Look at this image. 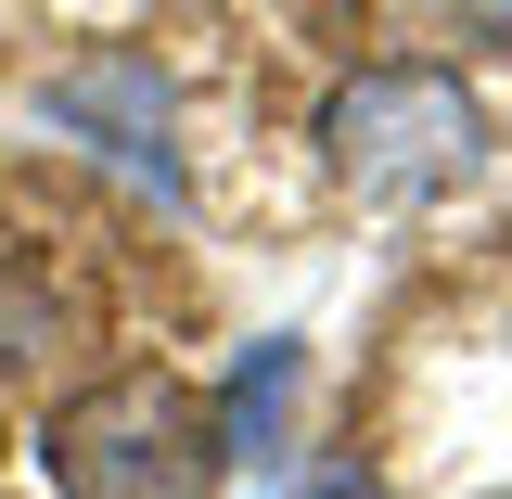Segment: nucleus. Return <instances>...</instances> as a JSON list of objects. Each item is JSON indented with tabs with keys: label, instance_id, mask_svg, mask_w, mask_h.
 Masks as SVG:
<instances>
[{
	"label": "nucleus",
	"instance_id": "nucleus-1",
	"mask_svg": "<svg viewBox=\"0 0 512 499\" xmlns=\"http://www.w3.org/2000/svg\"><path fill=\"white\" fill-rule=\"evenodd\" d=\"M39 461H52V499H205L218 487V423L167 372H103L90 397L52 410Z\"/></svg>",
	"mask_w": 512,
	"mask_h": 499
},
{
	"label": "nucleus",
	"instance_id": "nucleus-2",
	"mask_svg": "<svg viewBox=\"0 0 512 499\" xmlns=\"http://www.w3.org/2000/svg\"><path fill=\"white\" fill-rule=\"evenodd\" d=\"M320 154H333V180L372 192V205H423V192H461L487 167V116L436 64H372V77H346L320 103Z\"/></svg>",
	"mask_w": 512,
	"mask_h": 499
},
{
	"label": "nucleus",
	"instance_id": "nucleus-3",
	"mask_svg": "<svg viewBox=\"0 0 512 499\" xmlns=\"http://www.w3.org/2000/svg\"><path fill=\"white\" fill-rule=\"evenodd\" d=\"M52 116H64V128H103V154H116L128 180L180 192V154H167V90H154V64H77V77L52 90Z\"/></svg>",
	"mask_w": 512,
	"mask_h": 499
},
{
	"label": "nucleus",
	"instance_id": "nucleus-4",
	"mask_svg": "<svg viewBox=\"0 0 512 499\" xmlns=\"http://www.w3.org/2000/svg\"><path fill=\"white\" fill-rule=\"evenodd\" d=\"M295 372H308V359H295L282 333H269L244 372H231V397H218V461H282V423H295Z\"/></svg>",
	"mask_w": 512,
	"mask_h": 499
},
{
	"label": "nucleus",
	"instance_id": "nucleus-5",
	"mask_svg": "<svg viewBox=\"0 0 512 499\" xmlns=\"http://www.w3.org/2000/svg\"><path fill=\"white\" fill-rule=\"evenodd\" d=\"M282 499H384V474H359V461H308Z\"/></svg>",
	"mask_w": 512,
	"mask_h": 499
},
{
	"label": "nucleus",
	"instance_id": "nucleus-6",
	"mask_svg": "<svg viewBox=\"0 0 512 499\" xmlns=\"http://www.w3.org/2000/svg\"><path fill=\"white\" fill-rule=\"evenodd\" d=\"M13 346H26V295H0V359H13Z\"/></svg>",
	"mask_w": 512,
	"mask_h": 499
},
{
	"label": "nucleus",
	"instance_id": "nucleus-7",
	"mask_svg": "<svg viewBox=\"0 0 512 499\" xmlns=\"http://www.w3.org/2000/svg\"><path fill=\"white\" fill-rule=\"evenodd\" d=\"M500 499H512V487H500Z\"/></svg>",
	"mask_w": 512,
	"mask_h": 499
}]
</instances>
